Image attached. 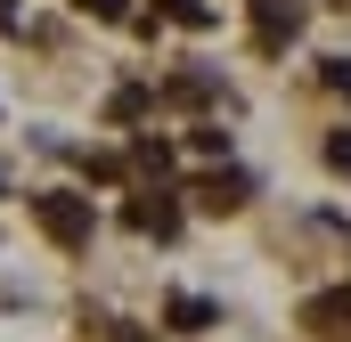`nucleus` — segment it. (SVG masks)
<instances>
[{
	"mask_svg": "<svg viewBox=\"0 0 351 342\" xmlns=\"http://www.w3.org/2000/svg\"><path fill=\"white\" fill-rule=\"evenodd\" d=\"M33 220H41V237L66 245V253L90 245V196H74V187H41V196H33Z\"/></svg>",
	"mask_w": 351,
	"mask_h": 342,
	"instance_id": "1",
	"label": "nucleus"
},
{
	"mask_svg": "<svg viewBox=\"0 0 351 342\" xmlns=\"http://www.w3.org/2000/svg\"><path fill=\"white\" fill-rule=\"evenodd\" d=\"M123 220H131L139 237H180V204H172V187H147V196H131V204H123Z\"/></svg>",
	"mask_w": 351,
	"mask_h": 342,
	"instance_id": "2",
	"label": "nucleus"
},
{
	"mask_svg": "<svg viewBox=\"0 0 351 342\" xmlns=\"http://www.w3.org/2000/svg\"><path fill=\"white\" fill-rule=\"evenodd\" d=\"M302 33V0H254V41L278 49V41H294Z\"/></svg>",
	"mask_w": 351,
	"mask_h": 342,
	"instance_id": "3",
	"label": "nucleus"
},
{
	"mask_svg": "<svg viewBox=\"0 0 351 342\" xmlns=\"http://www.w3.org/2000/svg\"><path fill=\"white\" fill-rule=\"evenodd\" d=\"M245 196H254L245 171H213V179H196V204H204V212H237Z\"/></svg>",
	"mask_w": 351,
	"mask_h": 342,
	"instance_id": "4",
	"label": "nucleus"
},
{
	"mask_svg": "<svg viewBox=\"0 0 351 342\" xmlns=\"http://www.w3.org/2000/svg\"><path fill=\"white\" fill-rule=\"evenodd\" d=\"M302 326L327 334V342H343V334H351V293H319V302L302 310Z\"/></svg>",
	"mask_w": 351,
	"mask_h": 342,
	"instance_id": "5",
	"label": "nucleus"
},
{
	"mask_svg": "<svg viewBox=\"0 0 351 342\" xmlns=\"http://www.w3.org/2000/svg\"><path fill=\"white\" fill-rule=\"evenodd\" d=\"M164 318H172V334H204V326H213L221 310H213L204 293H172V310H164Z\"/></svg>",
	"mask_w": 351,
	"mask_h": 342,
	"instance_id": "6",
	"label": "nucleus"
},
{
	"mask_svg": "<svg viewBox=\"0 0 351 342\" xmlns=\"http://www.w3.org/2000/svg\"><path fill=\"white\" fill-rule=\"evenodd\" d=\"M156 16H172V25H188V33H213V25H221L213 0H156Z\"/></svg>",
	"mask_w": 351,
	"mask_h": 342,
	"instance_id": "7",
	"label": "nucleus"
},
{
	"mask_svg": "<svg viewBox=\"0 0 351 342\" xmlns=\"http://www.w3.org/2000/svg\"><path fill=\"white\" fill-rule=\"evenodd\" d=\"M131 163H139V171H156V179H164V171H172V147H164V139H139V147H131Z\"/></svg>",
	"mask_w": 351,
	"mask_h": 342,
	"instance_id": "8",
	"label": "nucleus"
},
{
	"mask_svg": "<svg viewBox=\"0 0 351 342\" xmlns=\"http://www.w3.org/2000/svg\"><path fill=\"white\" fill-rule=\"evenodd\" d=\"M188 147H196V155H229V131H213V122H196V131H188Z\"/></svg>",
	"mask_w": 351,
	"mask_h": 342,
	"instance_id": "9",
	"label": "nucleus"
},
{
	"mask_svg": "<svg viewBox=\"0 0 351 342\" xmlns=\"http://www.w3.org/2000/svg\"><path fill=\"white\" fill-rule=\"evenodd\" d=\"M131 114H147V90H139V82L114 90V122H131Z\"/></svg>",
	"mask_w": 351,
	"mask_h": 342,
	"instance_id": "10",
	"label": "nucleus"
},
{
	"mask_svg": "<svg viewBox=\"0 0 351 342\" xmlns=\"http://www.w3.org/2000/svg\"><path fill=\"white\" fill-rule=\"evenodd\" d=\"M74 8H82V16H98V25H123V16H131L123 0H74Z\"/></svg>",
	"mask_w": 351,
	"mask_h": 342,
	"instance_id": "11",
	"label": "nucleus"
},
{
	"mask_svg": "<svg viewBox=\"0 0 351 342\" xmlns=\"http://www.w3.org/2000/svg\"><path fill=\"white\" fill-rule=\"evenodd\" d=\"M327 163H335V171H351V131H335V139H327Z\"/></svg>",
	"mask_w": 351,
	"mask_h": 342,
	"instance_id": "12",
	"label": "nucleus"
}]
</instances>
